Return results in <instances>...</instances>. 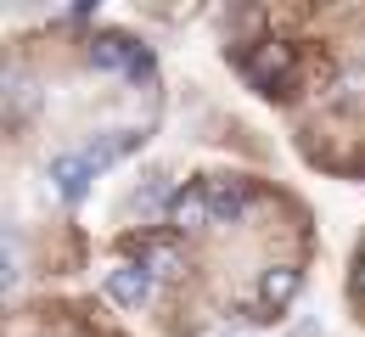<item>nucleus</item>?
<instances>
[{
    "instance_id": "12",
    "label": "nucleus",
    "mask_w": 365,
    "mask_h": 337,
    "mask_svg": "<svg viewBox=\"0 0 365 337\" xmlns=\"http://www.w3.org/2000/svg\"><path fill=\"white\" fill-rule=\"evenodd\" d=\"M360 287H365V259H360Z\"/></svg>"
},
{
    "instance_id": "9",
    "label": "nucleus",
    "mask_w": 365,
    "mask_h": 337,
    "mask_svg": "<svg viewBox=\"0 0 365 337\" xmlns=\"http://www.w3.org/2000/svg\"><path fill=\"white\" fill-rule=\"evenodd\" d=\"M140 270H152V276H185V253L169 237H146L140 242Z\"/></svg>"
},
{
    "instance_id": "5",
    "label": "nucleus",
    "mask_w": 365,
    "mask_h": 337,
    "mask_svg": "<svg viewBox=\"0 0 365 337\" xmlns=\"http://www.w3.org/2000/svg\"><path fill=\"white\" fill-rule=\"evenodd\" d=\"M298 292H304V276H298L292 264H270V270L259 276V304H264V309H275V315H281Z\"/></svg>"
},
{
    "instance_id": "1",
    "label": "nucleus",
    "mask_w": 365,
    "mask_h": 337,
    "mask_svg": "<svg viewBox=\"0 0 365 337\" xmlns=\"http://www.w3.org/2000/svg\"><path fill=\"white\" fill-rule=\"evenodd\" d=\"M292 62H298V51H292V46H281V40H259V46L242 56V73H247L253 90L275 96V90L292 79Z\"/></svg>"
},
{
    "instance_id": "2",
    "label": "nucleus",
    "mask_w": 365,
    "mask_h": 337,
    "mask_svg": "<svg viewBox=\"0 0 365 337\" xmlns=\"http://www.w3.org/2000/svg\"><path fill=\"white\" fill-rule=\"evenodd\" d=\"M163 214H169V225L185 231V237L214 225V208H208V192H202V186H180V192L169 197V208H163Z\"/></svg>"
},
{
    "instance_id": "10",
    "label": "nucleus",
    "mask_w": 365,
    "mask_h": 337,
    "mask_svg": "<svg viewBox=\"0 0 365 337\" xmlns=\"http://www.w3.org/2000/svg\"><path fill=\"white\" fill-rule=\"evenodd\" d=\"M163 180H169V175H146V186H140V192H135V202H140V208H158V202L169 208V197H175V192H169Z\"/></svg>"
},
{
    "instance_id": "11",
    "label": "nucleus",
    "mask_w": 365,
    "mask_h": 337,
    "mask_svg": "<svg viewBox=\"0 0 365 337\" xmlns=\"http://www.w3.org/2000/svg\"><path fill=\"white\" fill-rule=\"evenodd\" d=\"M130 79H152V51H146V46H140L135 62H130Z\"/></svg>"
},
{
    "instance_id": "6",
    "label": "nucleus",
    "mask_w": 365,
    "mask_h": 337,
    "mask_svg": "<svg viewBox=\"0 0 365 337\" xmlns=\"http://www.w3.org/2000/svg\"><path fill=\"white\" fill-rule=\"evenodd\" d=\"M135 40L130 34H96L91 40V68H101V73H130V62H135Z\"/></svg>"
},
{
    "instance_id": "8",
    "label": "nucleus",
    "mask_w": 365,
    "mask_h": 337,
    "mask_svg": "<svg viewBox=\"0 0 365 337\" xmlns=\"http://www.w3.org/2000/svg\"><path fill=\"white\" fill-rule=\"evenodd\" d=\"M140 141H146L140 130H107V135H96V141L85 146V157H91V169H107V163L130 157V152H135Z\"/></svg>"
},
{
    "instance_id": "3",
    "label": "nucleus",
    "mask_w": 365,
    "mask_h": 337,
    "mask_svg": "<svg viewBox=\"0 0 365 337\" xmlns=\"http://www.w3.org/2000/svg\"><path fill=\"white\" fill-rule=\"evenodd\" d=\"M51 180H56V192L68 197V202H85L96 169H91V157H85V152H62V157H51Z\"/></svg>"
},
{
    "instance_id": "7",
    "label": "nucleus",
    "mask_w": 365,
    "mask_h": 337,
    "mask_svg": "<svg viewBox=\"0 0 365 337\" xmlns=\"http://www.w3.org/2000/svg\"><path fill=\"white\" fill-rule=\"evenodd\" d=\"M208 208H214V225H236L247 214V186L242 180H208Z\"/></svg>"
},
{
    "instance_id": "4",
    "label": "nucleus",
    "mask_w": 365,
    "mask_h": 337,
    "mask_svg": "<svg viewBox=\"0 0 365 337\" xmlns=\"http://www.w3.org/2000/svg\"><path fill=\"white\" fill-rule=\"evenodd\" d=\"M107 298L124 304V309H140V304L152 298V270H140V264H118V270H107Z\"/></svg>"
}]
</instances>
